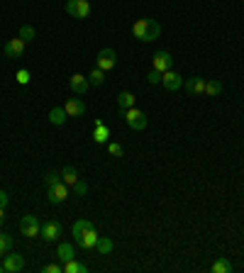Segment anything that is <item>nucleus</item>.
I'll return each mask as SVG.
<instances>
[{"instance_id":"obj_1","label":"nucleus","mask_w":244,"mask_h":273,"mask_svg":"<svg viewBox=\"0 0 244 273\" xmlns=\"http://www.w3.org/2000/svg\"><path fill=\"white\" fill-rule=\"evenodd\" d=\"M132 35L137 37L139 42H154V39H159L161 35V25L156 22V20H137L134 25H132Z\"/></svg>"},{"instance_id":"obj_2","label":"nucleus","mask_w":244,"mask_h":273,"mask_svg":"<svg viewBox=\"0 0 244 273\" xmlns=\"http://www.w3.org/2000/svg\"><path fill=\"white\" fill-rule=\"evenodd\" d=\"M66 15L76 20H86L91 15V3L88 0H66Z\"/></svg>"},{"instance_id":"obj_3","label":"nucleus","mask_w":244,"mask_h":273,"mask_svg":"<svg viewBox=\"0 0 244 273\" xmlns=\"http://www.w3.org/2000/svg\"><path fill=\"white\" fill-rule=\"evenodd\" d=\"M125 120H127V125H130L134 132H142V129L147 127V115H144L142 110H137V108L125 110Z\"/></svg>"},{"instance_id":"obj_4","label":"nucleus","mask_w":244,"mask_h":273,"mask_svg":"<svg viewBox=\"0 0 244 273\" xmlns=\"http://www.w3.org/2000/svg\"><path fill=\"white\" fill-rule=\"evenodd\" d=\"M47 198L52 205H61V202L69 198V185L64 181H59L57 185H52V188H47Z\"/></svg>"},{"instance_id":"obj_5","label":"nucleus","mask_w":244,"mask_h":273,"mask_svg":"<svg viewBox=\"0 0 244 273\" xmlns=\"http://www.w3.org/2000/svg\"><path fill=\"white\" fill-rule=\"evenodd\" d=\"M39 229H42V224H39V219L35 215H25L20 219V232L25 237H39Z\"/></svg>"},{"instance_id":"obj_6","label":"nucleus","mask_w":244,"mask_h":273,"mask_svg":"<svg viewBox=\"0 0 244 273\" xmlns=\"http://www.w3.org/2000/svg\"><path fill=\"white\" fill-rule=\"evenodd\" d=\"M39 237L44 239V241H57V239L61 237V224H59L57 219L44 222V227L39 229Z\"/></svg>"},{"instance_id":"obj_7","label":"nucleus","mask_w":244,"mask_h":273,"mask_svg":"<svg viewBox=\"0 0 244 273\" xmlns=\"http://www.w3.org/2000/svg\"><path fill=\"white\" fill-rule=\"evenodd\" d=\"M115 64H117V54H115L113 49H100L98 52V69H103V71H110L115 69Z\"/></svg>"},{"instance_id":"obj_8","label":"nucleus","mask_w":244,"mask_h":273,"mask_svg":"<svg viewBox=\"0 0 244 273\" xmlns=\"http://www.w3.org/2000/svg\"><path fill=\"white\" fill-rule=\"evenodd\" d=\"M69 88L76 93V95H86V91L91 88V81H88V76H81V73H74L71 78H69Z\"/></svg>"},{"instance_id":"obj_9","label":"nucleus","mask_w":244,"mask_h":273,"mask_svg":"<svg viewBox=\"0 0 244 273\" xmlns=\"http://www.w3.org/2000/svg\"><path fill=\"white\" fill-rule=\"evenodd\" d=\"M3 268L5 273H18L25 268V258L20 254H5L3 256Z\"/></svg>"},{"instance_id":"obj_10","label":"nucleus","mask_w":244,"mask_h":273,"mask_svg":"<svg viewBox=\"0 0 244 273\" xmlns=\"http://www.w3.org/2000/svg\"><path fill=\"white\" fill-rule=\"evenodd\" d=\"M161 86H164L166 91H178V88L183 86V78L176 71H164L161 73Z\"/></svg>"},{"instance_id":"obj_11","label":"nucleus","mask_w":244,"mask_h":273,"mask_svg":"<svg viewBox=\"0 0 244 273\" xmlns=\"http://www.w3.org/2000/svg\"><path fill=\"white\" fill-rule=\"evenodd\" d=\"M25 39H20V37H15V39H10L8 44H5V56L8 59H18V56L25 54Z\"/></svg>"},{"instance_id":"obj_12","label":"nucleus","mask_w":244,"mask_h":273,"mask_svg":"<svg viewBox=\"0 0 244 273\" xmlns=\"http://www.w3.org/2000/svg\"><path fill=\"white\" fill-rule=\"evenodd\" d=\"M171 66H173V59H171L169 52H156L154 54V69L156 71H171Z\"/></svg>"},{"instance_id":"obj_13","label":"nucleus","mask_w":244,"mask_h":273,"mask_svg":"<svg viewBox=\"0 0 244 273\" xmlns=\"http://www.w3.org/2000/svg\"><path fill=\"white\" fill-rule=\"evenodd\" d=\"M91 229H95L91 219H76V222H74V229H71V234H74V239H76V244L83 239V234H86V232H91Z\"/></svg>"},{"instance_id":"obj_14","label":"nucleus","mask_w":244,"mask_h":273,"mask_svg":"<svg viewBox=\"0 0 244 273\" xmlns=\"http://www.w3.org/2000/svg\"><path fill=\"white\" fill-rule=\"evenodd\" d=\"M205 78H200V76H195V78H186L183 81V88L188 93H193V95H200V93H205Z\"/></svg>"},{"instance_id":"obj_15","label":"nucleus","mask_w":244,"mask_h":273,"mask_svg":"<svg viewBox=\"0 0 244 273\" xmlns=\"http://www.w3.org/2000/svg\"><path fill=\"white\" fill-rule=\"evenodd\" d=\"M64 110L69 112V117H81V115L86 112V103H83L81 98H71V100H66Z\"/></svg>"},{"instance_id":"obj_16","label":"nucleus","mask_w":244,"mask_h":273,"mask_svg":"<svg viewBox=\"0 0 244 273\" xmlns=\"http://www.w3.org/2000/svg\"><path fill=\"white\" fill-rule=\"evenodd\" d=\"M134 103H137V98H134V93H130V91H122L117 95V108L122 110V112L134 108Z\"/></svg>"},{"instance_id":"obj_17","label":"nucleus","mask_w":244,"mask_h":273,"mask_svg":"<svg viewBox=\"0 0 244 273\" xmlns=\"http://www.w3.org/2000/svg\"><path fill=\"white\" fill-rule=\"evenodd\" d=\"M57 256H59V261H61V263H66V261H71V258H76L74 244H69V241H64V244H59Z\"/></svg>"},{"instance_id":"obj_18","label":"nucleus","mask_w":244,"mask_h":273,"mask_svg":"<svg viewBox=\"0 0 244 273\" xmlns=\"http://www.w3.org/2000/svg\"><path fill=\"white\" fill-rule=\"evenodd\" d=\"M98 239H100V234H98L95 229H91V232H86V234H83V239L78 241V246H81V249H86V251H91V249H95Z\"/></svg>"},{"instance_id":"obj_19","label":"nucleus","mask_w":244,"mask_h":273,"mask_svg":"<svg viewBox=\"0 0 244 273\" xmlns=\"http://www.w3.org/2000/svg\"><path fill=\"white\" fill-rule=\"evenodd\" d=\"M93 142L95 144H108V142H110V129L105 127V125L93 127Z\"/></svg>"},{"instance_id":"obj_20","label":"nucleus","mask_w":244,"mask_h":273,"mask_svg":"<svg viewBox=\"0 0 244 273\" xmlns=\"http://www.w3.org/2000/svg\"><path fill=\"white\" fill-rule=\"evenodd\" d=\"M66 117H69V112L64 108H52V112H49V122L52 125H64Z\"/></svg>"},{"instance_id":"obj_21","label":"nucleus","mask_w":244,"mask_h":273,"mask_svg":"<svg viewBox=\"0 0 244 273\" xmlns=\"http://www.w3.org/2000/svg\"><path fill=\"white\" fill-rule=\"evenodd\" d=\"M222 88H225V86H222V81H220V78H210V81L205 83V93H207V95H212V98H215V95H220Z\"/></svg>"},{"instance_id":"obj_22","label":"nucleus","mask_w":244,"mask_h":273,"mask_svg":"<svg viewBox=\"0 0 244 273\" xmlns=\"http://www.w3.org/2000/svg\"><path fill=\"white\" fill-rule=\"evenodd\" d=\"M86 271H88L86 263H81V261H76V258H71V261L64 263V273H86Z\"/></svg>"},{"instance_id":"obj_23","label":"nucleus","mask_w":244,"mask_h":273,"mask_svg":"<svg viewBox=\"0 0 244 273\" xmlns=\"http://www.w3.org/2000/svg\"><path fill=\"white\" fill-rule=\"evenodd\" d=\"M210 271L212 273H232V263H229L227 258H217V261L210 266Z\"/></svg>"},{"instance_id":"obj_24","label":"nucleus","mask_w":244,"mask_h":273,"mask_svg":"<svg viewBox=\"0 0 244 273\" xmlns=\"http://www.w3.org/2000/svg\"><path fill=\"white\" fill-rule=\"evenodd\" d=\"M61 181L66 183V185H74V183L78 181V171H76L74 166H66L64 173H61Z\"/></svg>"},{"instance_id":"obj_25","label":"nucleus","mask_w":244,"mask_h":273,"mask_svg":"<svg viewBox=\"0 0 244 273\" xmlns=\"http://www.w3.org/2000/svg\"><path fill=\"white\" fill-rule=\"evenodd\" d=\"M88 81H91V86H103V83H105V71L95 66L93 71L88 73Z\"/></svg>"},{"instance_id":"obj_26","label":"nucleus","mask_w":244,"mask_h":273,"mask_svg":"<svg viewBox=\"0 0 244 273\" xmlns=\"http://www.w3.org/2000/svg\"><path fill=\"white\" fill-rule=\"evenodd\" d=\"M95 249H98V254H110V251H113V239L100 237L98 244H95Z\"/></svg>"},{"instance_id":"obj_27","label":"nucleus","mask_w":244,"mask_h":273,"mask_svg":"<svg viewBox=\"0 0 244 273\" xmlns=\"http://www.w3.org/2000/svg\"><path fill=\"white\" fill-rule=\"evenodd\" d=\"M18 37L20 39H25V42H32V39H35V27H32V25H22Z\"/></svg>"},{"instance_id":"obj_28","label":"nucleus","mask_w":244,"mask_h":273,"mask_svg":"<svg viewBox=\"0 0 244 273\" xmlns=\"http://www.w3.org/2000/svg\"><path fill=\"white\" fill-rule=\"evenodd\" d=\"M59 181H61V173H57V171H49V173L44 176V185H47V188H52V185H57Z\"/></svg>"},{"instance_id":"obj_29","label":"nucleus","mask_w":244,"mask_h":273,"mask_svg":"<svg viewBox=\"0 0 244 273\" xmlns=\"http://www.w3.org/2000/svg\"><path fill=\"white\" fill-rule=\"evenodd\" d=\"M15 81H18V83H22V86H27V83L32 81V76H30V71H27V69H20V71L15 73Z\"/></svg>"},{"instance_id":"obj_30","label":"nucleus","mask_w":244,"mask_h":273,"mask_svg":"<svg viewBox=\"0 0 244 273\" xmlns=\"http://www.w3.org/2000/svg\"><path fill=\"white\" fill-rule=\"evenodd\" d=\"M0 249H3V251H10V249H13V237L5 234V232L0 234Z\"/></svg>"},{"instance_id":"obj_31","label":"nucleus","mask_w":244,"mask_h":273,"mask_svg":"<svg viewBox=\"0 0 244 273\" xmlns=\"http://www.w3.org/2000/svg\"><path fill=\"white\" fill-rule=\"evenodd\" d=\"M71 188H74V190L78 193V195H86V193H88V183H86V181H81V178H78V181H76L74 185H71Z\"/></svg>"},{"instance_id":"obj_32","label":"nucleus","mask_w":244,"mask_h":273,"mask_svg":"<svg viewBox=\"0 0 244 273\" xmlns=\"http://www.w3.org/2000/svg\"><path fill=\"white\" fill-rule=\"evenodd\" d=\"M42 273H64V266H61V263H47V266L42 268Z\"/></svg>"},{"instance_id":"obj_33","label":"nucleus","mask_w":244,"mask_h":273,"mask_svg":"<svg viewBox=\"0 0 244 273\" xmlns=\"http://www.w3.org/2000/svg\"><path fill=\"white\" fill-rule=\"evenodd\" d=\"M108 151H110L113 156H122V144H117V142H108Z\"/></svg>"},{"instance_id":"obj_34","label":"nucleus","mask_w":244,"mask_h":273,"mask_svg":"<svg viewBox=\"0 0 244 273\" xmlns=\"http://www.w3.org/2000/svg\"><path fill=\"white\" fill-rule=\"evenodd\" d=\"M147 81H149V83H161V71L151 69V71L147 73Z\"/></svg>"},{"instance_id":"obj_35","label":"nucleus","mask_w":244,"mask_h":273,"mask_svg":"<svg viewBox=\"0 0 244 273\" xmlns=\"http://www.w3.org/2000/svg\"><path fill=\"white\" fill-rule=\"evenodd\" d=\"M8 200H10V198H8V193H5V190H0V207H5Z\"/></svg>"},{"instance_id":"obj_36","label":"nucleus","mask_w":244,"mask_h":273,"mask_svg":"<svg viewBox=\"0 0 244 273\" xmlns=\"http://www.w3.org/2000/svg\"><path fill=\"white\" fill-rule=\"evenodd\" d=\"M3 219H5V207H0V224H3Z\"/></svg>"},{"instance_id":"obj_37","label":"nucleus","mask_w":244,"mask_h":273,"mask_svg":"<svg viewBox=\"0 0 244 273\" xmlns=\"http://www.w3.org/2000/svg\"><path fill=\"white\" fill-rule=\"evenodd\" d=\"M5 254H8V251H3V249H0V261H3V256H5Z\"/></svg>"},{"instance_id":"obj_38","label":"nucleus","mask_w":244,"mask_h":273,"mask_svg":"<svg viewBox=\"0 0 244 273\" xmlns=\"http://www.w3.org/2000/svg\"><path fill=\"white\" fill-rule=\"evenodd\" d=\"M3 271H5V268H3V266H0V273H3Z\"/></svg>"}]
</instances>
